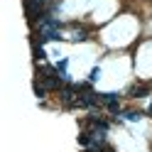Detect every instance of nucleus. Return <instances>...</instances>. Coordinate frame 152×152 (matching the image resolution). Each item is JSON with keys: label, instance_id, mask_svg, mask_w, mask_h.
<instances>
[{"label": "nucleus", "instance_id": "5", "mask_svg": "<svg viewBox=\"0 0 152 152\" xmlns=\"http://www.w3.org/2000/svg\"><path fill=\"white\" fill-rule=\"evenodd\" d=\"M34 93H37V98H44V96H47V86H39V83H34Z\"/></svg>", "mask_w": 152, "mask_h": 152}, {"label": "nucleus", "instance_id": "7", "mask_svg": "<svg viewBox=\"0 0 152 152\" xmlns=\"http://www.w3.org/2000/svg\"><path fill=\"white\" fill-rule=\"evenodd\" d=\"M86 39V32H74V37H71V42H83Z\"/></svg>", "mask_w": 152, "mask_h": 152}, {"label": "nucleus", "instance_id": "9", "mask_svg": "<svg viewBox=\"0 0 152 152\" xmlns=\"http://www.w3.org/2000/svg\"><path fill=\"white\" fill-rule=\"evenodd\" d=\"M147 113H150V115H152V103H150V108H147Z\"/></svg>", "mask_w": 152, "mask_h": 152}, {"label": "nucleus", "instance_id": "1", "mask_svg": "<svg viewBox=\"0 0 152 152\" xmlns=\"http://www.w3.org/2000/svg\"><path fill=\"white\" fill-rule=\"evenodd\" d=\"M39 32H42V42H59L61 39L59 30H39Z\"/></svg>", "mask_w": 152, "mask_h": 152}, {"label": "nucleus", "instance_id": "4", "mask_svg": "<svg viewBox=\"0 0 152 152\" xmlns=\"http://www.w3.org/2000/svg\"><path fill=\"white\" fill-rule=\"evenodd\" d=\"M145 93H147V91L142 88V86H135V88H130V96H132V98H142Z\"/></svg>", "mask_w": 152, "mask_h": 152}, {"label": "nucleus", "instance_id": "3", "mask_svg": "<svg viewBox=\"0 0 152 152\" xmlns=\"http://www.w3.org/2000/svg\"><path fill=\"white\" fill-rule=\"evenodd\" d=\"M140 118H142L140 110H128V113H125V120H130V123H137Z\"/></svg>", "mask_w": 152, "mask_h": 152}, {"label": "nucleus", "instance_id": "2", "mask_svg": "<svg viewBox=\"0 0 152 152\" xmlns=\"http://www.w3.org/2000/svg\"><path fill=\"white\" fill-rule=\"evenodd\" d=\"M98 98L110 106V103H118V93H98Z\"/></svg>", "mask_w": 152, "mask_h": 152}, {"label": "nucleus", "instance_id": "8", "mask_svg": "<svg viewBox=\"0 0 152 152\" xmlns=\"http://www.w3.org/2000/svg\"><path fill=\"white\" fill-rule=\"evenodd\" d=\"M34 56H37V59L42 61V59H47V52L42 49V47H37V49H34Z\"/></svg>", "mask_w": 152, "mask_h": 152}, {"label": "nucleus", "instance_id": "6", "mask_svg": "<svg viewBox=\"0 0 152 152\" xmlns=\"http://www.w3.org/2000/svg\"><path fill=\"white\" fill-rule=\"evenodd\" d=\"M101 79V66H96V69H91V76H88V81L93 83V81H98Z\"/></svg>", "mask_w": 152, "mask_h": 152}]
</instances>
